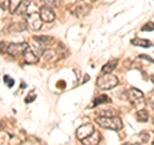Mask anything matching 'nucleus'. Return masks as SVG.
<instances>
[{
	"mask_svg": "<svg viewBox=\"0 0 154 145\" xmlns=\"http://www.w3.org/2000/svg\"><path fill=\"white\" fill-rule=\"evenodd\" d=\"M95 122L99 125L100 127L103 128H107V130H113V131H119L122 128L123 123H122V119L119 117H96Z\"/></svg>",
	"mask_w": 154,
	"mask_h": 145,
	"instance_id": "1",
	"label": "nucleus"
},
{
	"mask_svg": "<svg viewBox=\"0 0 154 145\" xmlns=\"http://www.w3.org/2000/svg\"><path fill=\"white\" fill-rule=\"evenodd\" d=\"M118 85V79L112 73H103L96 80V86L102 90H110Z\"/></svg>",
	"mask_w": 154,
	"mask_h": 145,
	"instance_id": "2",
	"label": "nucleus"
},
{
	"mask_svg": "<svg viewBox=\"0 0 154 145\" xmlns=\"http://www.w3.org/2000/svg\"><path fill=\"white\" fill-rule=\"evenodd\" d=\"M42 49L40 48H30L28 46V49L23 53V58H25V62L27 64H35L38 62V59L41 58L42 55Z\"/></svg>",
	"mask_w": 154,
	"mask_h": 145,
	"instance_id": "3",
	"label": "nucleus"
},
{
	"mask_svg": "<svg viewBox=\"0 0 154 145\" xmlns=\"http://www.w3.org/2000/svg\"><path fill=\"white\" fill-rule=\"evenodd\" d=\"M25 23H26L28 30L37 31V30H40L41 26H42V19L40 17V14H38L37 12H35V13L27 14L26 19H25Z\"/></svg>",
	"mask_w": 154,
	"mask_h": 145,
	"instance_id": "4",
	"label": "nucleus"
},
{
	"mask_svg": "<svg viewBox=\"0 0 154 145\" xmlns=\"http://www.w3.org/2000/svg\"><path fill=\"white\" fill-rule=\"evenodd\" d=\"M27 49H28L27 42H11V44L8 45L7 53L12 57H17L19 54H23Z\"/></svg>",
	"mask_w": 154,
	"mask_h": 145,
	"instance_id": "5",
	"label": "nucleus"
},
{
	"mask_svg": "<svg viewBox=\"0 0 154 145\" xmlns=\"http://www.w3.org/2000/svg\"><path fill=\"white\" fill-rule=\"evenodd\" d=\"M95 131V128H94V125H91V123H85V125H81V126L77 128V131H76V137L80 140H84L85 137H88L89 135H91Z\"/></svg>",
	"mask_w": 154,
	"mask_h": 145,
	"instance_id": "6",
	"label": "nucleus"
},
{
	"mask_svg": "<svg viewBox=\"0 0 154 145\" xmlns=\"http://www.w3.org/2000/svg\"><path fill=\"white\" fill-rule=\"evenodd\" d=\"M127 96H128V100L132 104H143V101H144V94L141 93V90H139L136 88L130 89L127 93Z\"/></svg>",
	"mask_w": 154,
	"mask_h": 145,
	"instance_id": "7",
	"label": "nucleus"
},
{
	"mask_svg": "<svg viewBox=\"0 0 154 145\" xmlns=\"http://www.w3.org/2000/svg\"><path fill=\"white\" fill-rule=\"evenodd\" d=\"M64 55L60 54V51L54 50V49H45L42 51V55H41V59L44 62H55L60 58H63Z\"/></svg>",
	"mask_w": 154,
	"mask_h": 145,
	"instance_id": "8",
	"label": "nucleus"
},
{
	"mask_svg": "<svg viewBox=\"0 0 154 145\" xmlns=\"http://www.w3.org/2000/svg\"><path fill=\"white\" fill-rule=\"evenodd\" d=\"M38 14H40L42 22L50 23V22H53V21L55 19V13H54V11H53L50 7H48V5L41 7L40 11H38Z\"/></svg>",
	"mask_w": 154,
	"mask_h": 145,
	"instance_id": "9",
	"label": "nucleus"
},
{
	"mask_svg": "<svg viewBox=\"0 0 154 145\" xmlns=\"http://www.w3.org/2000/svg\"><path fill=\"white\" fill-rule=\"evenodd\" d=\"M90 12V5L88 3H85V2H80V3H77L76 5L72 8V13L75 14V16H77V17H84V16H86Z\"/></svg>",
	"mask_w": 154,
	"mask_h": 145,
	"instance_id": "10",
	"label": "nucleus"
},
{
	"mask_svg": "<svg viewBox=\"0 0 154 145\" xmlns=\"http://www.w3.org/2000/svg\"><path fill=\"white\" fill-rule=\"evenodd\" d=\"M21 140L8 132H0V145H19Z\"/></svg>",
	"mask_w": 154,
	"mask_h": 145,
	"instance_id": "11",
	"label": "nucleus"
},
{
	"mask_svg": "<svg viewBox=\"0 0 154 145\" xmlns=\"http://www.w3.org/2000/svg\"><path fill=\"white\" fill-rule=\"evenodd\" d=\"M32 40L40 49L54 44V37H51V36H35V37H32Z\"/></svg>",
	"mask_w": 154,
	"mask_h": 145,
	"instance_id": "12",
	"label": "nucleus"
},
{
	"mask_svg": "<svg viewBox=\"0 0 154 145\" xmlns=\"http://www.w3.org/2000/svg\"><path fill=\"white\" fill-rule=\"evenodd\" d=\"M100 141V134L94 131L91 135H89L88 137H85L84 140H81V143L84 145H98Z\"/></svg>",
	"mask_w": 154,
	"mask_h": 145,
	"instance_id": "13",
	"label": "nucleus"
},
{
	"mask_svg": "<svg viewBox=\"0 0 154 145\" xmlns=\"http://www.w3.org/2000/svg\"><path fill=\"white\" fill-rule=\"evenodd\" d=\"M107 103H110V98H109L108 95H105V94H102V95H99L98 98H95V99L93 100V103H91L90 108H94V107H96V105L107 104Z\"/></svg>",
	"mask_w": 154,
	"mask_h": 145,
	"instance_id": "14",
	"label": "nucleus"
},
{
	"mask_svg": "<svg viewBox=\"0 0 154 145\" xmlns=\"http://www.w3.org/2000/svg\"><path fill=\"white\" fill-rule=\"evenodd\" d=\"M117 64H118V62L116 60V59L110 60V62H108V63H105V64L102 67V72H103V73H110V72H113V71L116 69V67H117Z\"/></svg>",
	"mask_w": 154,
	"mask_h": 145,
	"instance_id": "15",
	"label": "nucleus"
},
{
	"mask_svg": "<svg viewBox=\"0 0 154 145\" xmlns=\"http://www.w3.org/2000/svg\"><path fill=\"white\" fill-rule=\"evenodd\" d=\"M131 44L135 46H143V48H150L152 46V42L149 40H146V39H132Z\"/></svg>",
	"mask_w": 154,
	"mask_h": 145,
	"instance_id": "16",
	"label": "nucleus"
},
{
	"mask_svg": "<svg viewBox=\"0 0 154 145\" xmlns=\"http://www.w3.org/2000/svg\"><path fill=\"white\" fill-rule=\"evenodd\" d=\"M26 27H27L26 23L16 22V23H13V25L9 27V32H22V31H25Z\"/></svg>",
	"mask_w": 154,
	"mask_h": 145,
	"instance_id": "17",
	"label": "nucleus"
},
{
	"mask_svg": "<svg viewBox=\"0 0 154 145\" xmlns=\"http://www.w3.org/2000/svg\"><path fill=\"white\" fill-rule=\"evenodd\" d=\"M136 119L139 121V122H146V121L149 119V113L146 112L145 109L139 110L137 114H136Z\"/></svg>",
	"mask_w": 154,
	"mask_h": 145,
	"instance_id": "18",
	"label": "nucleus"
},
{
	"mask_svg": "<svg viewBox=\"0 0 154 145\" xmlns=\"http://www.w3.org/2000/svg\"><path fill=\"white\" fill-rule=\"evenodd\" d=\"M21 4H22V0H11V2H9V12L16 13Z\"/></svg>",
	"mask_w": 154,
	"mask_h": 145,
	"instance_id": "19",
	"label": "nucleus"
},
{
	"mask_svg": "<svg viewBox=\"0 0 154 145\" xmlns=\"http://www.w3.org/2000/svg\"><path fill=\"white\" fill-rule=\"evenodd\" d=\"M27 11H28V0H27V2H25V3H22L21 5H19L17 13L18 14H27Z\"/></svg>",
	"mask_w": 154,
	"mask_h": 145,
	"instance_id": "20",
	"label": "nucleus"
},
{
	"mask_svg": "<svg viewBox=\"0 0 154 145\" xmlns=\"http://www.w3.org/2000/svg\"><path fill=\"white\" fill-rule=\"evenodd\" d=\"M141 31H143V32L154 31V22H148V23H145V25L141 27Z\"/></svg>",
	"mask_w": 154,
	"mask_h": 145,
	"instance_id": "21",
	"label": "nucleus"
},
{
	"mask_svg": "<svg viewBox=\"0 0 154 145\" xmlns=\"http://www.w3.org/2000/svg\"><path fill=\"white\" fill-rule=\"evenodd\" d=\"M8 45H9V44H7L5 41H2V42H0V53H2V54L7 53V50H8Z\"/></svg>",
	"mask_w": 154,
	"mask_h": 145,
	"instance_id": "22",
	"label": "nucleus"
},
{
	"mask_svg": "<svg viewBox=\"0 0 154 145\" xmlns=\"http://www.w3.org/2000/svg\"><path fill=\"white\" fill-rule=\"evenodd\" d=\"M4 81L7 82L8 88H13V85H14V80L13 79H11L9 76H4Z\"/></svg>",
	"mask_w": 154,
	"mask_h": 145,
	"instance_id": "23",
	"label": "nucleus"
},
{
	"mask_svg": "<svg viewBox=\"0 0 154 145\" xmlns=\"http://www.w3.org/2000/svg\"><path fill=\"white\" fill-rule=\"evenodd\" d=\"M140 139H141V141L143 143H148L149 141V134L146 131H143L140 134Z\"/></svg>",
	"mask_w": 154,
	"mask_h": 145,
	"instance_id": "24",
	"label": "nucleus"
},
{
	"mask_svg": "<svg viewBox=\"0 0 154 145\" xmlns=\"http://www.w3.org/2000/svg\"><path fill=\"white\" fill-rule=\"evenodd\" d=\"M35 99H36V94L33 93V91H31V94L25 99V101H26V103H31V101H33Z\"/></svg>",
	"mask_w": 154,
	"mask_h": 145,
	"instance_id": "25",
	"label": "nucleus"
},
{
	"mask_svg": "<svg viewBox=\"0 0 154 145\" xmlns=\"http://www.w3.org/2000/svg\"><path fill=\"white\" fill-rule=\"evenodd\" d=\"M9 2H11V0H0V8L9 9Z\"/></svg>",
	"mask_w": 154,
	"mask_h": 145,
	"instance_id": "26",
	"label": "nucleus"
},
{
	"mask_svg": "<svg viewBox=\"0 0 154 145\" xmlns=\"http://www.w3.org/2000/svg\"><path fill=\"white\" fill-rule=\"evenodd\" d=\"M48 5H57V0H44Z\"/></svg>",
	"mask_w": 154,
	"mask_h": 145,
	"instance_id": "27",
	"label": "nucleus"
},
{
	"mask_svg": "<svg viewBox=\"0 0 154 145\" xmlns=\"http://www.w3.org/2000/svg\"><path fill=\"white\" fill-rule=\"evenodd\" d=\"M139 58H140V59H146V60H149V62H152V63H154V60L152 59V58H149L148 55H140Z\"/></svg>",
	"mask_w": 154,
	"mask_h": 145,
	"instance_id": "28",
	"label": "nucleus"
},
{
	"mask_svg": "<svg viewBox=\"0 0 154 145\" xmlns=\"http://www.w3.org/2000/svg\"><path fill=\"white\" fill-rule=\"evenodd\" d=\"M150 80H152V82H153V84H154V75L150 77Z\"/></svg>",
	"mask_w": 154,
	"mask_h": 145,
	"instance_id": "29",
	"label": "nucleus"
},
{
	"mask_svg": "<svg viewBox=\"0 0 154 145\" xmlns=\"http://www.w3.org/2000/svg\"><path fill=\"white\" fill-rule=\"evenodd\" d=\"M122 145H137V144H122Z\"/></svg>",
	"mask_w": 154,
	"mask_h": 145,
	"instance_id": "30",
	"label": "nucleus"
},
{
	"mask_svg": "<svg viewBox=\"0 0 154 145\" xmlns=\"http://www.w3.org/2000/svg\"><path fill=\"white\" fill-rule=\"evenodd\" d=\"M153 123H154V114H153Z\"/></svg>",
	"mask_w": 154,
	"mask_h": 145,
	"instance_id": "31",
	"label": "nucleus"
},
{
	"mask_svg": "<svg viewBox=\"0 0 154 145\" xmlns=\"http://www.w3.org/2000/svg\"><path fill=\"white\" fill-rule=\"evenodd\" d=\"M153 134H154V132H153ZM152 145H154V140H153V143H152Z\"/></svg>",
	"mask_w": 154,
	"mask_h": 145,
	"instance_id": "32",
	"label": "nucleus"
},
{
	"mask_svg": "<svg viewBox=\"0 0 154 145\" xmlns=\"http://www.w3.org/2000/svg\"><path fill=\"white\" fill-rule=\"evenodd\" d=\"M91 2H95V0H91Z\"/></svg>",
	"mask_w": 154,
	"mask_h": 145,
	"instance_id": "33",
	"label": "nucleus"
}]
</instances>
